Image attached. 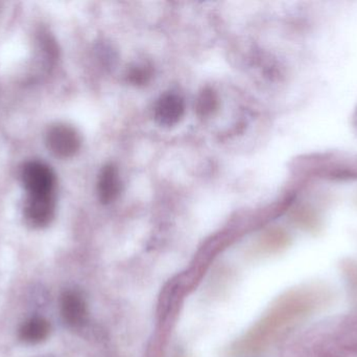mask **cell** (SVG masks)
<instances>
[{
	"mask_svg": "<svg viewBox=\"0 0 357 357\" xmlns=\"http://www.w3.org/2000/svg\"><path fill=\"white\" fill-rule=\"evenodd\" d=\"M20 176L27 195L54 194L56 176L46 163L29 161L21 169Z\"/></svg>",
	"mask_w": 357,
	"mask_h": 357,
	"instance_id": "6da1fadb",
	"label": "cell"
},
{
	"mask_svg": "<svg viewBox=\"0 0 357 357\" xmlns=\"http://www.w3.org/2000/svg\"><path fill=\"white\" fill-rule=\"evenodd\" d=\"M46 144L52 154L61 159H69L79 150L81 138L75 128L65 124H58L48 130Z\"/></svg>",
	"mask_w": 357,
	"mask_h": 357,
	"instance_id": "7a4b0ae2",
	"label": "cell"
},
{
	"mask_svg": "<svg viewBox=\"0 0 357 357\" xmlns=\"http://www.w3.org/2000/svg\"><path fill=\"white\" fill-rule=\"evenodd\" d=\"M56 211L54 194L27 195L24 203V217L33 228H44L54 219Z\"/></svg>",
	"mask_w": 357,
	"mask_h": 357,
	"instance_id": "3957f363",
	"label": "cell"
},
{
	"mask_svg": "<svg viewBox=\"0 0 357 357\" xmlns=\"http://www.w3.org/2000/svg\"><path fill=\"white\" fill-rule=\"evenodd\" d=\"M185 112L184 100L175 94H167L159 99L155 107V119L162 126L178 123Z\"/></svg>",
	"mask_w": 357,
	"mask_h": 357,
	"instance_id": "277c9868",
	"label": "cell"
},
{
	"mask_svg": "<svg viewBox=\"0 0 357 357\" xmlns=\"http://www.w3.org/2000/svg\"><path fill=\"white\" fill-rule=\"evenodd\" d=\"M61 314L63 320L71 327L83 324L87 314L83 298L75 291H67L61 299Z\"/></svg>",
	"mask_w": 357,
	"mask_h": 357,
	"instance_id": "5b68a950",
	"label": "cell"
},
{
	"mask_svg": "<svg viewBox=\"0 0 357 357\" xmlns=\"http://www.w3.org/2000/svg\"><path fill=\"white\" fill-rule=\"evenodd\" d=\"M121 180L119 171L114 166H106L100 172L98 178V197L102 203H110L119 197L121 193Z\"/></svg>",
	"mask_w": 357,
	"mask_h": 357,
	"instance_id": "8992f818",
	"label": "cell"
},
{
	"mask_svg": "<svg viewBox=\"0 0 357 357\" xmlns=\"http://www.w3.org/2000/svg\"><path fill=\"white\" fill-rule=\"evenodd\" d=\"M50 327L45 319L35 316L27 320L19 331L20 339L25 343L38 344L50 335Z\"/></svg>",
	"mask_w": 357,
	"mask_h": 357,
	"instance_id": "52a82bcc",
	"label": "cell"
},
{
	"mask_svg": "<svg viewBox=\"0 0 357 357\" xmlns=\"http://www.w3.org/2000/svg\"><path fill=\"white\" fill-rule=\"evenodd\" d=\"M218 107V98L211 89H206L202 92L197 102V112L201 115H209Z\"/></svg>",
	"mask_w": 357,
	"mask_h": 357,
	"instance_id": "ba28073f",
	"label": "cell"
},
{
	"mask_svg": "<svg viewBox=\"0 0 357 357\" xmlns=\"http://www.w3.org/2000/svg\"><path fill=\"white\" fill-rule=\"evenodd\" d=\"M354 126H356V129H357V108H356V113H354Z\"/></svg>",
	"mask_w": 357,
	"mask_h": 357,
	"instance_id": "9c48e42d",
	"label": "cell"
}]
</instances>
